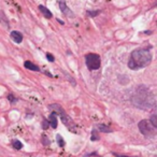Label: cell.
<instances>
[{
	"mask_svg": "<svg viewBox=\"0 0 157 157\" xmlns=\"http://www.w3.org/2000/svg\"><path fill=\"white\" fill-rule=\"evenodd\" d=\"M152 63V53L148 48H137L132 51L129 57L128 67L131 70H139Z\"/></svg>",
	"mask_w": 157,
	"mask_h": 157,
	"instance_id": "obj_1",
	"label": "cell"
},
{
	"mask_svg": "<svg viewBox=\"0 0 157 157\" xmlns=\"http://www.w3.org/2000/svg\"><path fill=\"white\" fill-rule=\"evenodd\" d=\"M132 103L141 109H152L155 105V97L152 92L144 86H140L136 90V94L132 97Z\"/></svg>",
	"mask_w": 157,
	"mask_h": 157,
	"instance_id": "obj_2",
	"label": "cell"
},
{
	"mask_svg": "<svg viewBox=\"0 0 157 157\" xmlns=\"http://www.w3.org/2000/svg\"><path fill=\"white\" fill-rule=\"evenodd\" d=\"M138 127H139L140 132L143 136H145V137H154L156 135V127L153 126L150 121L147 120L141 121L138 124Z\"/></svg>",
	"mask_w": 157,
	"mask_h": 157,
	"instance_id": "obj_3",
	"label": "cell"
},
{
	"mask_svg": "<svg viewBox=\"0 0 157 157\" xmlns=\"http://www.w3.org/2000/svg\"><path fill=\"white\" fill-rule=\"evenodd\" d=\"M86 60V66L90 70H97L100 68L101 65V59L100 56L98 54H95V53H90L85 56Z\"/></svg>",
	"mask_w": 157,
	"mask_h": 157,
	"instance_id": "obj_4",
	"label": "cell"
},
{
	"mask_svg": "<svg viewBox=\"0 0 157 157\" xmlns=\"http://www.w3.org/2000/svg\"><path fill=\"white\" fill-rule=\"evenodd\" d=\"M60 118H61V121H63V124H65V126L67 127L69 130H72V131H74V132H75V124H74L73 121H72L71 118L68 116L67 113L60 115Z\"/></svg>",
	"mask_w": 157,
	"mask_h": 157,
	"instance_id": "obj_5",
	"label": "cell"
},
{
	"mask_svg": "<svg viewBox=\"0 0 157 157\" xmlns=\"http://www.w3.org/2000/svg\"><path fill=\"white\" fill-rule=\"evenodd\" d=\"M59 8H60V11L63 12V14H65L67 17H74V13L67 7L65 0H60L59 1Z\"/></svg>",
	"mask_w": 157,
	"mask_h": 157,
	"instance_id": "obj_6",
	"label": "cell"
},
{
	"mask_svg": "<svg viewBox=\"0 0 157 157\" xmlns=\"http://www.w3.org/2000/svg\"><path fill=\"white\" fill-rule=\"evenodd\" d=\"M10 37H11V39L13 40L15 43H21V42L23 41V35L20 33V31H16V30L11 31Z\"/></svg>",
	"mask_w": 157,
	"mask_h": 157,
	"instance_id": "obj_7",
	"label": "cell"
},
{
	"mask_svg": "<svg viewBox=\"0 0 157 157\" xmlns=\"http://www.w3.org/2000/svg\"><path fill=\"white\" fill-rule=\"evenodd\" d=\"M50 109H52L53 111L55 112L56 114H59V115H63V114H65V110L63 109V107H60L59 105H57V103H54V105H50Z\"/></svg>",
	"mask_w": 157,
	"mask_h": 157,
	"instance_id": "obj_8",
	"label": "cell"
},
{
	"mask_svg": "<svg viewBox=\"0 0 157 157\" xmlns=\"http://www.w3.org/2000/svg\"><path fill=\"white\" fill-rule=\"evenodd\" d=\"M38 8H39V10L41 11V13L43 14V15L45 16L46 18H52L53 14H52V12H51L50 10L48 9V8L44 7V6H42V5H40Z\"/></svg>",
	"mask_w": 157,
	"mask_h": 157,
	"instance_id": "obj_9",
	"label": "cell"
},
{
	"mask_svg": "<svg viewBox=\"0 0 157 157\" xmlns=\"http://www.w3.org/2000/svg\"><path fill=\"white\" fill-rule=\"evenodd\" d=\"M57 114L55 112H53L52 114L50 115V120H48V123L50 125L53 127V128H57Z\"/></svg>",
	"mask_w": 157,
	"mask_h": 157,
	"instance_id": "obj_10",
	"label": "cell"
},
{
	"mask_svg": "<svg viewBox=\"0 0 157 157\" xmlns=\"http://www.w3.org/2000/svg\"><path fill=\"white\" fill-rule=\"evenodd\" d=\"M25 68L29 70H33V71H40V68L37 65L33 63L31 61H25Z\"/></svg>",
	"mask_w": 157,
	"mask_h": 157,
	"instance_id": "obj_11",
	"label": "cell"
},
{
	"mask_svg": "<svg viewBox=\"0 0 157 157\" xmlns=\"http://www.w3.org/2000/svg\"><path fill=\"white\" fill-rule=\"evenodd\" d=\"M12 146H13L15 150H21V148L23 147V144L21 141H18V140H12Z\"/></svg>",
	"mask_w": 157,
	"mask_h": 157,
	"instance_id": "obj_12",
	"label": "cell"
},
{
	"mask_svg": "<svg viewBox=\"0 0 157 157\" xmlns=\"http://www.w3.org/2000/svg\"><path fill=\"white\" fill-rule=\"evenodd\" d=\"M98 128H99V130H100L101 132H112V129L110 128V127L105 126V124H100L98 126Z\"/></svg>",
	"mask_w": 157,
	"mask_h": 157,
	"instance_id": "obj_13",
	"label": "cell"
},
{
	"mask_svg": "<svg viewBox=\"0 0 157 157\" xmlns=\"http://www.w3.org/2000/svg\"><path fill=\"white\" fill-rule=\"evenodd\" d=\"M150 122L154 127H157V115H156V114H153V115L151 116Z\"/></svg>",
	"mask_w": 157,
	"mask_h": 157,
	"instance_id": "obj_14",
	"label": "cell"
},
{
	"mask_svg": "<svg viewBox=\"0 0 157 157\" xmlns=\"http://www.w3.org/2000/svg\"><path fill=\"white\" fill-rule=\"evenodd\" d=\"M56 138H57V142H58V145L60 146V147L65 146V141H63V139L61 138V136L60 135H57Z\"/></svg>",
	"mask_w": 157,
	"mask_h": 157,
	"instance_id": "obj_15",
	"label": "cell"
},
{
	"mask_svg": "<svg viewBox=\"0 0 157 157\" xmlns=\"http://www.w3.org/2000/svg\"><path fill=\"white\" fill-rule=\"evenodd\" d=\"M100 13V11L99 10H97V11H87V16H90V17H95V16H97L98 14Z\"/></svg>",
	"mask_w": 157,
	"mask_h": 157,
	"instance_id": "obj_16",
	"label": "cell"
},
{
	"mask_svg": "<svg viewBox=\"0 0 157 157\" xmlns=\"http://www.w3.org/2000/svg\"><path fill=\"white\" fill-rule=\"evenodd\" d=\"M42 143H43L44 145H50V143H51L50 140H48V138L46 137L45 135L42 136Z\"/></svg>",
	"mask_w": 157,
	"mask_h": 157,
	"instance_id": "obj_17",
	"label": "cell"
},
{
	"mask_svg": "<svg viewBox=\"0 0 157 157\" xmlns=\"http://www.w3.org/2000/svg\"><path fill=\"white\" fill-rule=\"evenodd\" d=\"M48 126H50V123H48V120H43V122H42V128L48 129Z\"/></svg>",
	"mask_w": 157,
	"mask_h": 157,
	"instance_id": "obj_18",
	"label": "cell"
},
{
	"mask_svg": "<svg viewBox=\"0 0 157 157\" xmlns=\"http://www.w3.org/2000/svg\"><path fill=\"white\" fill-rule=\"evenodd\" d=\"M99 136L97 135L96 130H93V136H92V141H95V140H98Z\"/></svg>",
	"mask_w": 157,
	"mask_h": 157,
	"instance_id": "obj_19",
	"label": "cell"
},
{
	"mask_svg": "<svg viewBox=\"0 0 157 157\" xmlns=\"http://www.w3.org/2000/svg\"><path fill=\"white\" fill-rule=\"evenodd\" d=\"M46 58H48V60L51 61V63H53V61H54V56H53L51 53H48V54H46Z\"/></svg>",
	"mask_w": 157,
	"mask_h": 157,
	"instance_id": "obj_20",
	"label": "cell"
},
{
	"mask_svg": "<svg viewBox=\"0 0 157 157\" xmlns=\"http://www.w3.org/2000/svg\"><path fill=\"white\" fill-rule=\"evenodd\" d=\"M9 100L10 101H13V102H16V101H17V99L14 98L13 95H9Z\"/></svg>",
	"mask_w": 157,
	"mask_h": 157,
	"instance_id": "obj_21",
	"label": "cell"
},
{
	"mask_svg": "<svg viewBox=\"0 0 157 157\" xmlns=\"http://www.w3.org/2000/svg\"><path fill=\"white\" fill-rule=\"evenodd\" d=\"M0 22H1V21H0Z\"/></svg>",
	"mask_w": 157,
	"mask_h": 157,
	"instance_id": "obj_22",
	"label": "cell"
}]
</instances>
